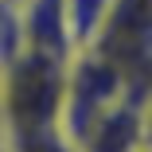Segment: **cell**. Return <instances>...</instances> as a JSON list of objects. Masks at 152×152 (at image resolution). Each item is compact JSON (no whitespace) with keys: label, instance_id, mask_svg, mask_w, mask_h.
Instances as JSON below:
<instances>
[{"label":"cell","instance_id":"6da1fadb","mask_svg":"<svg viewBox=\"0 0 152 152\" xmlns=\"http://www.w3.org/2000/svg\"><path fill=\"white\" fill-rule=\"evenodd\" d=\"M66 63L35 47H20L0 58V129L4 137H23L55 129L66 102Z\"/></svg>","mask_w":152,"mask_h":152},{"label":"cell","instance_id":"7a4b0ae2","mask_svg":"<svg viewBox=\"0 0 152 152\" xmlns=\"http://www.w3.org/2000/svg\"><path fill=\"white\" fill-rule=\"evenodd\" d=\"M90 47L129 78L133 94H144L152 86V0H109Z\"/></svg>","mask_w":152,"mask_h":152},{"label":"cell","instance_id":"3957f363","mask_svg":"<svg viewBox=\"0 0 152 152\" xmlns=\"http://www.w3.org/2000/svg\"><path fill=\"white\" fill-rule=\"evenodd\" d=\"M20 47H35L58 58L74 55V43L66 35L63 0H20Z\"/></svg>","mask_w":152,"mask_h":152},{"label":"cell","instance_id":"277c9868","mask_svg":"<svg viewBox=\"0 0 152 152\" xmlns=\"http://www.w3.org/2000/svg\"><path fill=\"white\" fill-rule=\"evenodd\" d=\"M109 12V0H63V16H66V35L74 43V51L90 47L98 35V27Z\"/></svg>","mask_w":152,"mask_h":152},{"label":"cell","instance_id":"5b68a950","mask_svg":"<svg viewBox=\"0 0 152 152\" xmlns=\"http://www.w3.org/2000/svg\"><path fill=\"white\" fill-rule=\"evenodd\" d=\"M4 152H78V144L63 133V129H39V133H23V137H8Z\"/></svg>","mask_w":152,"mask_h":152},{"label":"cell","instance_id":"8992f818","mask_svg":"<svg viewBox=\"0 0 152 152\" xmlns=\"http://www.w3.org/2000/svg\"><path fill=\"white\" fill-rule=\"evenodd\" d=\"M137 144L152 148V86L137 98Z\"/></svg>","mask_w":152,"mask_h":152},{"label":"cell","instance_id":"52a82bcc","mask_svg":"<svg viewBox=\"0 0 152 152\" xmlns=\"http://www.w3.org/2000/svg\"><path fill=\"white\" fill-rule=\"evenodd\" d=\"M137 152H152V148H140V144H137Z\"/></svg>","mask_w":152,"mask_h":152}]
</instances>
